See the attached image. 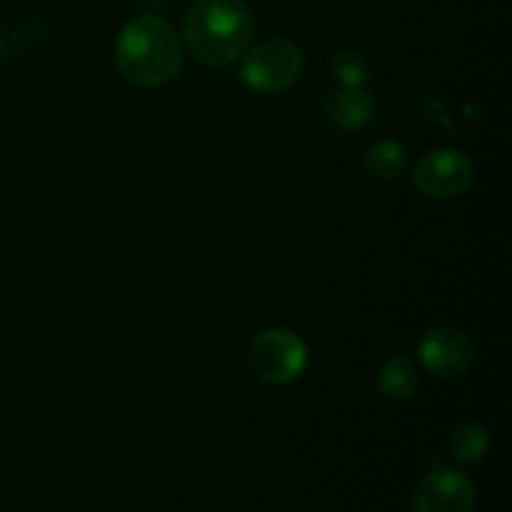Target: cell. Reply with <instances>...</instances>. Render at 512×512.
Wrapping results in <instances>:
<instances>
[{
	"instance_id": "1",
	"label": "cell",
	"mask_w": 512,
	"mask_h": 512,
	"mask_svg": "<svg viewBox=\"0 0 512 512\" xmlns=\"http://www.w3.org/2000/svg\"><path fill=\"white\" fill-rule=\"evenodd\" d=\"M253 13L243 0H195L185 13L183 38L198 63L225 68L248 50Z\"/></svg>"
},
{
	"instance_id": "2",
	"label": "cell",
	"mask_w": 512,
	"mask_h": 512,
	"mask_svg": "<svg viewBox=\"0 0 512 512\" xmlns=\"http://www.w3.org/2000/svg\"><path fill=\"white\" fill-rule=\"evenodd\" d=\"M115 63L130 83L158 88L178 75L183 65V43L168 20L140 15L118 35Z\"/></svg>"
},
{
	"instance_id": "3",
	"label": "cell",
	"mask_w": 512,
	"mask_h": 512,
	"mask_svg": "<svg viewBox=\"0 0 512 512\" xmlns=\"http://www.w3.org/2000/svg\"><path fill=\"white\" fill-rule=\"evenodd\" d=\"M305 363H308L305 343L285 328L265 330L250 345V368L263 383H293L305 370Z\"/></svg>"
},
{
	"instance_id": "4",
	"label": "cell",
	"mask_w": 512,
	"mask_h": 512,
	"mask_svg": "<svg viewBox=\"0 0 512 512\" xmlns=\"http://www.w3.org/2000/svg\"><path fill=\"white\" fill-rule=\"evenodd\" d=\"M303 73V53L293 40L273 38L260 43L248 55L243 78L250 88L263 93H278L290 88Z\"/></svg>"
},
{
	"instance_id": "5",
	"label": "cell",
	"mask_w": 512,
	"mask_h": 512,
	"mask_svg": "<svg viewBox=\"0 0 512 512\" xmlns=\"http://www.w3.org/2000/svg\"><path fill=\"white\" fill-rule=\"evenodd\" d=\"M473 183V163L460 150L443 148L428 153L415 168V185L435 200L458 198Z\"/></svg>"
},
{
	"instance_id": "6",
	"label": "cell",
	"mask_w": 512,
	"mask_h": 512,
	"mask_svg": "<svg viewBox=\"0 0 512 512\" xmlns=\"http://www.w3.org/2000/svg\"><path fill=\"white\" fill-rule=\"evenodd\" d=\"M475 488L468 475L438 468L415 490V512H473Z\"/></svg>"
},
{
	"instance_id": "7",
	"label": "cell",
	"mask_w": 512,
	"mask_h": 512,
	"mask_svg": "<svg viewBox=\"0 0 512 512\" xmlns=\"http://www.w3.org/2000/svg\"><path fill=\"white\" fill-rule=\"evenodd\" d=\"M420 363L438 378H458L468 373L475 360V348L465 333L455 328H435L425 333L418 348Z\"/></svg>"
},
{
	"instance_id": "8",
	"label": "cell",
	"mask_w": 512,
	"mask_h": 512,
	"mask_svg": "<svg viewBox=\"0 0 512 512\" xmlns=\"http://www.w3.org/2000/svg\"><path fill=\"white\" fill-rule=\"evenodd\" d=\"M325 115H328L330 123L343 130L363 128L373 115V100H370L365 85H360V88L338 85L325 98Z\"/></svg>"
},
{
	"instance_id": "9",
	"label": "cell",
	"mask_w": 512,
	"mask_h": 512,
	"mask_svg": "<svg viewBox=\"0 0 512 512\" xmlns=\"http://www.w3.org/2000/svg\"><path fill=\"white\" fill-rule=\"evenodd\" d=\"M378 388L385 400L403 403L418 390V373L408 358H390L378 373Z\"/></svg>"
},
{
	"instance_id": "10",
	"label": "cell",
	"mask_w": 512,
	"mask_h": 512,
	"mask_svg": "<svg viewBox=\"0 0 512 512\" xmlns=\"http://www.w3.org/2000/svg\"><path fill=\"white\" fill-rule=\"evenodd\" d=\"M405 165H408L405 150L393 140H380V143L370 145L368 153H365V170L378 180L398 178Z\"/></svg>"
},
{
	"instance_id": "11",
	"label": "cell",
	"mask_w": 512,
	"mask_h": 512,
	"mask_svg": "<svg viewBox=\"0 0 512 512\" xmlns=\"http://www.w3.org/2000/svg\"><path fill=\"white\" fill-rule=\"evenodd\" d=\"M490 448V435L483 425L465 423L455 430L453 440H450V453L460 463H478Z\"/></svg>"
},
{
	"instance_id": "12",
	"label": "cell",
	"mask_w": 512,
	"mask_h": 512,
	"mask_svg": "<svg viewBox=\"0 0 512 512\" xmlns=\"http://www.w3.org/2000/svg\"><path fill=\"white\" fill-rule=\"evenodd\" d=\"M330 73L335 75L338 85L360 88V85H365V78H368V65H365V60L358 53L343 50V53L330 58Z\"/></svg>"
}]
</instances>
